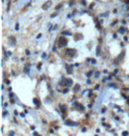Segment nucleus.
Here are the masks:
<instances>
[{
    "label": "nucleus",
    "instance_id": "f257e3e1",
    "mask_svg": "<svg viewBox=\"0 0 129 136\" xmlns=\"http://www.w3.org/2000/svg\"><path fill=\"white\" fill-rule=\"evenodd\" d=\"M67 45V39L64 38H60L59 41H58V45L60 47H64Z\"/></svg>",
    "mask_w": 129,
    "mask_h": 136
},
{
    "label": "nucleus",
    "instance_id": "f03ea898",
    "mask_svg": "<svg viewBox=\"0 0 129 136\" xmlns=\"http://www.w3.org/2000/svg\"><path fill=\"white\" fill-rule=\"evenodd\" d=\"M76 54V50L75 49H68L66 51V55L70 57H74Z\"/></svg>",
    "mask_w": 129,
    "mask_h": 136
},
{
    "label": "nucleus",
    "instance_id": "7ed1b4c3",
    "mask_svg": "<svg viewBox=\"0 0 129 136\" xmlns=\"http://www.w3.org/2000/svg\"><path fill=\"white\" fill-rule=\"evenodd\" d=\"M64 84L68 85V86H71V85H73V80L70 79V78H67V79L64 80Z\"/></svg>",
    "mask_w": 129,
    "mask_h": 136
},
{
    "label": "nucleus",
    "instance_id": "20e7f679",
    "mask_svg": "<svg viewBox=\"0 0 129 136\" xmlns=\"http://www.w3.org/2000/svg\"><path fill=\"white\" fill-rule=\"evenodd\" d=\"M51 1H48V2H46L43 5V10H47L49 7L51 6Z\"/></svg>",
    "mask_w": 129,
    "mask_h": 136
},
{
    "label": "nucleus",
    "instance_id": "39448f33",
    "mask_svg": "<svg viewBox=\"0 0 129 136\" xmlns=\"http://www.w3.org/2000/svg\"><path fill=\"white\" fill-rule=\"evenodd\" d=\"M65 124H67V125H74V126L78 125V124H77V123L72 122V121H65Z\"/></svg>",
    "mask_w": 129,
    "mask_h": 136
},
{
    "label": "nucleus",
    "instance_id": "423d86ee",
    "mask_svg": "<svg viewBox=\"0 0 129 136\" xmlns=\"http://www.w3.org/2000/svg\"><path fill=\"white\" fill-rule=\"evenodd\" d=\"M74 106H76L77 108L79 109H81V110H84V107H83L81 104H80V103H77V102H75L74 103Z\"/></svg>",
    "mask_w": 129,
    "mask_h": 136
},
{
    "label": "nucleus",
    "instance_id": "0eeeda50",
    "mask_svg": "<svg viewBox=\"0 0 129 136\" xmlns=\"http://www.w3.org/2000/svg\"><path fill=\"white\" fill-rule=\"evenodd\" d=\"M33 101H34V103L35 104V105H37V106H39V101H38V100H37V99H34V100H33Z\"/></svg>",
    "mask_w": 129,
    "mask_h": 136
},
{
    "label": "nucleus",
    "instance_id": "6e6552de",
    "mask_svg": "<svg viewBox=\"0 0 129 136\" xmlns=\"http://www.w3.org/2000/svg\"><path fill=\"white\" fill-rule=\"evenodd\" d=\"M62 34H63V35H67V36H71L72 35L71 33L68 32V31H63Z\"/></svg>",
    "mask_w": 129,
    "mask_h": 136
},
{
    "label": "nucleus",
    "instance_id": "1a4fd4ad",
    "mask_svg": "<svg viewBox=\"0 0 129 136\" xmlns=\"http://www.w3.org/2000/svg\"><path fill=\"white\" fill-rule=\"evenodd\" d=\"M100 54V46H97V56H99Z\"/></svg>",
    "mask_w": 129,
    "mask_h": 136
},
{
    "label": "nucleus",
    "instance_id": "9d476101",
    "mask_svg": "<svg viewBox=\"0 0 129 136\" xmlns=\"http://www.w3.org/2000/svg\"><path fill=\"white\" fill-rule=\"evenodd\" d=\"M60 109H61L63 110V112H64V110L66 109V107H65V106H63V105H60Z\"/></svg>",
    "mask_w": 129,
    "mask_h": 136
},
{
    "label": "nucleus",
    "instance_id": "9b49d317",
    "mask_svg": "<svg viewBox=\"0 0 129 136\" xmlns=\"http://www.w3.org/2000/svg\"><path fill=\"white\" fill-rule=\"evenodd\" d=\"M99 76H100L99 71H97V72L95 73V77H96V78H99Z\"/></svg>",
    "mask_w": 129,
    "mask_h": 136
},
{
    "label": "nucleus",
    "instance_id": "f8f14e48",
    "mask_svg": "<svg viewBox=\"0 0 129 136\" xmlns=\"http://www.w3.org/2000/svg\"><path fill=\"white\" fill-rule=\"evenodd\" d=\"M122 135L123 136H127V135H128V132H127V131H124V132H123Z\"/></svg>",
    "mask_w": 129,
    "mask_h": 136
},
{
    "label": "nucleus",
    "instance_id": "ddd939ff",
    "mask_svg": "<svg viewBox=\"0 0 129 136\" xmlns=\"http://www.w3.org/2000/svg\"><path fill=\"white\" fill-rule=\"evenodd\" d=\"M92 74H93V71H89V72L87 74V77H88V78H90V76L92 75Z\"/></svg>",
    "mask_w": 129,
    "mask_h": 136
},
{
    "label": "nucleus",
    "instance_id": "4468645a",
    "mask_svg": "<svg viewBox=\"0 0 129 136\" xmlns=\"http://www.w3.org/2000/svg\"><path fill=\"white\" fill-rule=\"evenodd\" d=\"M79 89H80V85H79V84H76V85L74 86V90L76 91V90H79Z\"/></svg>",
    "mask_w": 129,
    "mask_h": 136
},
{
    "label": "nucleus",
    "instance_id": "2eb2a0df",
    "mask_svg": "<svg viewBox=\"0 0 129 136\" xmlns=\"http://www.w3.org/2000/svg\"><path fill=\"white\" fill-rule=\"evenodd\" d=\"M125 31H126V29H125L124 28H119V32H121V33H124Z\"/></svg>",
    "mask_w": 129,
    "mask_h": 136
},
{
    "label": "nucleus",
    "instance_id": "dca6fc26",
    "mask_svg": "<svg viewBox=\"0 0 129 136\" xmlns=\"http://www.w3.org/2000/svg\"><path fill=\"white\" fill-rule=\"evenodd\" d=\"M91 62H92L93 64H96V63H97V61H96V60H95V59H92V60H91Z\"/></svg>",
    "mask_w": 129,
    "mask_h": 136
},
{
    "label": "nucleus",
    "instance_id": "f3484780",
    "mask_svg": "<svg viewBox=\"0 0 129 136\" xmlns=\"http://www.w3.org/2000/svg\"><path fill=\"white\" fill-rule=\"evenodd\" d=\"M6 115H8V112H7V111H4V113H3V116L5 117V116H6Z\"/></svg>",
    "mask_w": 129,
    "mask_h": 136
},
{
    "label": "nucleus",
    "instance_id": "a211bd4d",
    "mask_svg": "<svg viewBox=\"0 0 129 136\" xmlns=\"http://www.w3.org/2000/svg\"><path fill=\"white\" fill-rule=\"evenodd\" d=\"M61 7H62V5H58V6H57V7H56V10L59 9V8H61Z\"/></svg>",
    "mask_w": 129,
    "mask_h": 136
},
{
    "label": "nucleus",
    "instance_id": "6ab92c4d",
    "mask_svg": "<svg viewBox=\"0 0 129 136\" xmlns=\"http://www.w3.org/2000/svg\"><path fill=\"white\" fill-rule=\"evenodd\" d=\"M13 134H14V132H10V134H9V136H13Z\"/></svg>",
    "mask_w": 129,
    "mask_h": 136
},
{
    "label": "nucleus",
    "instance_id": "aec40b11",
    "mask_svg": "<svg viewBox=\"0 0 129 136\" xmlns=\"http://www.w3.org/2000/svg\"><path fill=\"white\" fill-rule=\"evenodd\" d=\"M26 54H27V55H29L30 54V52L28 51V50H26Z\"/></svg>",
    "mask_w": 129,
    "mask_h": 136
},
{
    "label": "nucleus",
    "instance_id": "412c9836",
    "mask_svg": "<svg viewBox=\"0 0 129 136\" xmlns=\"http://www.w3.org/2000/svg\"><path fill=\"white\" fill-rule=\"evenodd\" d=\"M98 88H99V84H97V85H96V86H95V90H97Z\"/></svg>",
    "mask_w": 129,
    "mask_h": 136
},
{
    "label": "nucleus",
    "instance_id": "4be33fe9",
    "mask_svg": "<svg viewBox=\"0 0 129 136\" xmlns=\"http://www.w3.org/2000/svg\"><path fill=\"white\" fill-rule=\"evenodd\" d=\"M68 91H69V90H68V89H64V91H63V93H64V94H66V93H67V92H68Z\"/></svg>",
    "mask_w": 129,
    "mask_h": 136
},
{
    "label": "nucleus",
    "instance_id": "5701e85b",
    "mask_svg": "<svg viewBox=\"0 0 129 136\" xmlns=\"http://www.w3.org/2000/svg\"><path fill=\"white\" fill-rule=\"evenodd\" d=\"M42 57H43V58H45V57H46V54H45V53H43V55H42Z\"/></svg>",
    "mask_w": 129,
    "mask_h": 136
},
{
    "label": "nucleus",
    "instance_id": "b1692460",
    "mask_svg": "<svg viewBox=\"0 0 129 136\" xmlns=\"http://www.w3.org/2000/svg\"><path fill=\"white\" fill-rule=\"evenodd\" d=\"M105 111H106V109L105 108H104L103 109H102V113H105Z\"/></svg>",
    "mask_w": 129,
    "mask_h": 136
},
{
    "label": "nucleus",
    "instance_id": "393cba45",
    "mask_svg": "<svg viewBox=\"0 0 129 136\" xmlns=\"http://www.w3.org/2000/svg\"><path fill=\"white\" fill-rule=\"evenodd\" d=\"M15 29H16V30H18L19 29V24L18 23L16 24V28H15Z\"/></svg>",
    "mask_w": 129,
    "mask_h": 136
},
{
    "label": "nucleus",
    "instance_id": "a878e982",
    "mask_svg": "<svg viewBox=\"0 0 129 136\" xmlns=\"http://www.w3.org/2000/svg\"><path fill=\"white\" fill-rule=\"evenodd\" d=\"M41 65H42V63L38 64V66H37V67H38V69H40V68H41Z\"/></svg>",
    "mask_w": 129,
    "mask_h": 136
},
{
    "label": "nucleus",
    "instance_id": "bb28decb",
    "mask_svg": "<svg viewBox=\"0 0 129 136\" xmlns=\"http://www.w3.org/2000/svg\"><path fill=\"white\" fill-rule=\"evenodd\" d=\"M6 54H8V56H10V55L12 54V53H11V52H7V53H6Z\"/></svg>",
    "mask_w": 129,
    "mask_h": 136
},
{
    "label": "nucleus",
    "instance_id": "cd10ccee",
    "mask_svg": "<svg viewBox=\"0 0 129 136\" xmlns=\"http://www.w3.org/2000/svg\"><path fill=\"white\" fill-rule=\"evenodd\" d=\"M56 15H58V14H57V13H56V14H52V15H51V17H55Z\"/></svg>",
    "mask_w": 129,
    "mask_h": 136
},
{
    "label": "nucleus",
    "instance_id": "c85d7f7f",
    "mask_svg": "<svg viewBox=\"0 0 129 136\" xmlns=\"http://www.w3.org/2000/svg\"><path fill=\"white\" fill-rule=\"evenodd\" d=\"M86 128H82V129H81V132H86Z\"/></svg>",
    "mask_w": 129,
    "mask_h": 136
},
{
    "label": "nucleus",
    "instance_id": "c756f323",
    "mask_svg": "<svg viewBox=\"0 0 129 136\" xmlns=\"http://www.w3.org/2000/svg\"><path fill=\"white\" fill-rule=\"evenodd\" d=\"M14 115H15V116H17V115H18V112H17L16 110H15V111H14Z\"/></svg>",
    "mask_w": 129,
    "mask_h": 136
},
{
    "label": "nucleus",
    "instance_id": "7c9ffc66",
    "mask_svg": "<svg viewBox=\"0 0 129 136\" xmlns=\"http://www.w3.org/2000/svg\"><path fill=\"white\" fill-rule=\"evenodd\" d=\"M81 3H82V4H84V5H86V1H84V0H82V1H81Z\"/></svg>",
    "mask_w": 129,
    "mask_h": 136
},
{
    "label": "nucleus",
    "instance_id": "2f4dec72",
    "mask_svg": "<svg viewBox=\"0 0 129 136\" xmlns=\"http://www.w3.org/2000/svg\"><path fill=\"white\" fill-rule=\"evenodd\" d=\"M13 96H14L13 94H10V97H13Z\"/></svg>",
    "mask_w": 129,
    "mask_h": 136
},
{
    "label": "nucleus",
    "instance_id": "473e14b6",
    "mask_svg": "<svg viewBox=\"0 0 129 136\" xmlns=\"http://www.w3.org/2000/svg\"><path fill=\"white\" fill-rule=\"evenodd\" d=\"M34 136H37V133H36V132H35V133H34Z\"/></svg>",
    "mask_w": 129,
    "mask_h": 136
},
{
    "label": "nucleus",
    "instance_id": "72a5a7b5",
    "mask_svg": "<svg viewBox=\"0 0 129 136\" xmlns=\"http://www.w3.org/2000/svg\"><path fill=\"white\" fill-rule=\"evenodd\" d=\"M124 40H125V41H127V37H125V38H124Z\"/></svg>",
    "mask_w": 129,
    "mask_h": 136
},
{
    "label": "nucleus",
    "instance_id": "f704fd0d",
    "mask_svg": "<svg viewBox=\"0 0 129 136\" xmlns=\"http://www.w3.org/2000/svg\"><path fill=\"white\" fill-rule=\"evenodd\" d=\"M97 28H99V29H100V28H101V27H100V25H97Z\"/></svg>",
    "mask_w": 129,
    "mask_h": 136
},
{
    "label": "nucleus",
    "instance_id": "c9c22d12",
    "mask_svg": "<svg viewBox=\"0 0 129 136\" xmlns=\"http://www.w3.org/2000/svg\"><path fill=\"white\" fill-rule=\"evenodd\" d=\"M41 34H40V35H38V36H37V38H41Z\"/></svg>",
    "mask_w": 129,
    "mask_h": 136
},
{
    "label": "nucleus",
    "instance_id": "e433bc0d",
    "mask_svg": "<svg viewBox=\"0 0 129 136\" xmlns=\"http://www.w3.org/2000/svg\"><path fill=\"white\" fill-rule=\"evenodd\" d=\"M113 38H117V35H113Z\"/></svg>",
    "mask_w": 129,
    "mask_h": 136
},
{
    "label": "nucleus",
    "instance_id": "4c0bfd02",
    "mask_svg": "<svg viewBox=\"0 0 129 136\" xmlns=\"http://www.w3.org/2000/svg\"><path fill=\"white\" fill-rule=\"evenodd\" d=\"M6 83H7V84H9L10 81H9V80H6Z\"/></svg>",
    "mask_w": 129,
    "mask_h": 136
},
{
    "label": "nucleus",
    "instance_id": "58836bf2",
    "mask_svg": "<svg viewBox=\"0 0 129 136\" xmlns=\"http://www.w3.org/2000/svg\"><path fill=\"white\" fill-rule=\"evenodd\" d=\"M31 129H32V130H35V126H31Z\"/></svg>",
    "mask_w": 129,
    "mask_h": 136
},
{
    "label": "nucleus",
    "instance_id": "ea45409f",
    "mask_svg": "<svg viewBox=\"0 0 129 136\" xmlns=\"http://www.w3.org/2000/svg\"><path fill=\"white\" fill-rule=\"evenodd\" d=\"M114 73H115V74H117V73H118V69H115V72H114Z\"/></svg>",
    "mask_w": 129,
    "mask_h": 136
},
{
    "label": "nucleus",
    "instance_id": "a19ab883",
    "mask_svg": "<svg viewBox=\"0 0 129 136\" xmlns=\"http://www.w3.org/2000/svg\"><path fill=\"white\" fill-rule=\"evenodd\" d=\"M95 136H98V135H95Z\"/></svg>",
    "mask_w": 129,
    "mask_h": 136
},
{
    "label": "nucleus",
    "instance_id": "79ce46f5",
    "mask_svg": "<svg viewBox=\"0 0 129 136\" xmlns=\"http://www.w3.org/2000/svg\"><path fill=\"white\" fill-rule=\"evenodd\" d=\"M128 2H129V0H128Z\"/></svg>",
    "mask_w": 129,
    "mask_h": 136
}]
</instances>
